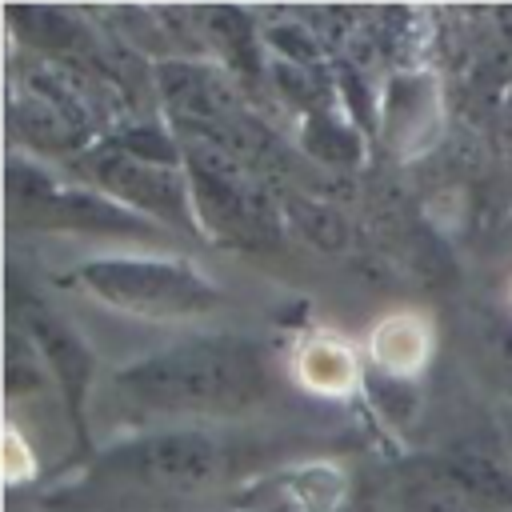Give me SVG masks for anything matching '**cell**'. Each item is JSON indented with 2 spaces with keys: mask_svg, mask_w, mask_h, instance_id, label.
Returning <instances> with one entry per match:
<instances>
[{
  "mask_svg": "<svg viewBox=\"0 0 512 512\" xmlns=\"http://www.w3.org/2000/svg\"><path fill=\"white\" fill-rule=\"evenodd\" d=\"M120 396L164 416H224L256 404L268 388L264 360L236 336L180 340L136 356L116 372Z\"/></svg>",
  "mask_w": 512,
  "mask_h": 512,
  "instance_id": "1",
  "label": "cell"
},
{
  "mask_svg": "<svg viewBox=\"0 0 512 512\" xmlns=\"http://www.w3.org/2000/svg\"><path fill=\"white\" fill-rule=\"evenodd\" d=\"M68 284L80 288L88 300L140 320H192L224 304V292L208 272H200L184 256L156 252L84 256L68 272Z\"/></svg>",
  "mask_w": 512,
  "mask_h": 512,
  "instance_id": "2",
  "label": "cell"
},
{
  "mask_svg": "<svg viewBox=\"0 0 512 512\" xmlns=\"http://www.w3.org/2000/svg\"><path fill=\"white\" fill-rule=\"evenodd\" d=\"M84 176L96 192H104L108 200H116L120 208H128L132 216L148 220V224H164V228H180V232H200L196 220V200H192V180L184 168H164V164H148L116 144L92 148L84 160Z\"/></svg>",
  "mask_w": 512,
  "mask_h": 512,
  "instance_id": "3",
  "label": "cell"
},
{
  "mask_svg": "<svg viewBox=\"0 0 512 512\" xmlns=\"http://www.w3.org/2000/svg\"><path fill=\"white\" fill-rule=\"evenodd\" d=\"M116 464L160 492H204L224 472V448L204 428H160L120 448Z\"/></svg>",
  "mask_w": 512,
  "mask_h": 512,
  "instance_id": "4",
  "label": "cell"
},
{
  "mask_svg": "<svg viewBox=\"0 0 512 512\" xmlns=\"http://www.w3.org/2000/svg\"><path fill=\"white\" fill-rule=\"evenodd\" d=\"M12 316H16L12 328H20V332L28 336V344H32L36 356H40V364L48 368V376H52V384H56V392H60V404H64V412H68V424L80 428V424H84V404H88V396H92L96 356L88 352V344L80 340V332H76L56 308H48V304L36 300V296L16 292Z\"/></svg>",
  "mask_w": 512,
  "mask_h": 512,
  "instance_id": "5",
  "label": "cell"
},
{
  "mask_svg": "<svg viewBox=\"0 0 512 512\" xmlns=\"http://www.w3.org/2000/svg\"><path fill=\"white\" fill-rule=\"evenodd\" d=\"M156 84H160V96L168 104L172 124L216 128V124L244 116L240 100H236L232 72L220 64H204V60H188V56L164 60L156 68Z\"/></svg>",
  "mask_w": 512,
  "mask_h": 512,
  "instance_id": "6",
  "label": "cell"
},
{
  "mask_svg": "<svg viewBox=\"0 0 512 512\" xmlns=\"http://www.w3.org/2000/svg\"><path fill=\"white\" fill-rule=\"evenodd\" d=\"M440 80L432 72H392L380 92V128L392 152L420 156L440 136Z\"/></svg>",
  "mask_w": 512,
  "mask_h": 512,
  "instance_id": "7",
  "label": "cell"
},
{
  "mask_svg": "<svg viewBox=\"0 0 512 512\" xmlns=\"http://www.w3.org/2000/svg\"><path fill=\"white\" fill-rule=\"evenodd\" d=\"M292 376L312 396L340 400V396H352L356 388H364L368 368L360 364V352L344 336H336V332H312L292 352Z\"/></svg>",
  "mask_w": 512,
  "mask_h": 512,
  "instance_id": "8",
  "label": "cell"
},
{
  "mask_svg": "<svg viewBox=\"0 0 512 512\" xmlns=\"http://www.w3.org/2000/svg\"><path fill=\"white\" fill-rule=\"evenodd\" d=\"M432 356V324L420 312H388L368 332V368L420 380Z\"/></svg>",
  "mask_w": 512,
  "mask_h": 512,
  "instance_id": "9",
  "label": "cell"
},
{
  "mask_svg": "<svg viewBox=\"0 0 512 512\" xmlns=\"http://www.w3.org/2000/svg\"><path fill=\"white\" fill-rule=\"evenodd\" d=\"M348 500V476L332 460H308L272 480V512H340Z\"/></svg>",
  "mask_w": 512,
  "mask_h": 512,
  "instance_id": "10",
  "label": "cell"
},
{
  "mask_svg": "<svg viewBox=\"0 0 512 512\" xmlns=\"http://www.w3.org/2000/svg\"><path fill=\"white\" fill-rule=\"evenodd\" d=\"M300 148L336 172H348L364 160V128L356 120H348L344 112L320 108V112H304L300 120Z\"/></svg>",
  "mask_w": 512,
  "mask_h": 512,
  "instance_id": "11",
  "label": "cell"
},
{
  "mask_svg": "<svg viewBox=\"0 0 512 512\" xmlns=\"http://www.w3.org/2000/svg\"><path fill=\"white\" fill-rule=\"evenodd\" d=\"M8 116H12V128H16L20 136H28L32 144L52 148V152H60V148L68 152V148H76V144L84 140V128H80L56 100H48L44 92H36L32 84L12 92Z\"/></svg>",
  "mask_w": 512,
  "mask_h": 512,
  "instance_id": "12",
  "label": "cell"
},
{
  "mask_svg": "<svg viewBox=\"0 0 512 512\" xmlns=\"http://www.w3.org/2000/svg\"><path fill=\"white\" fill-rule=\"evenodd\" d=\"M280 208H284V224H292L308 244H316L324 252H344L348 248L352 228H348L344 212L332 208L328 200H316V196H304V192H284Z\"/></svg>",
  "mask_w": 512,
  "mask_h": 512,
  "instance_id": "13",
  "label": "cell"
},
{
  "mask_svg": "<svg viewBox=\"0 0 512 512\" xmlns=\"http://www.w3.org/2000/svg\"><path fill=\"white\" fill-rule=\"evenodd\" d=\"M400 512H484V508L464 492V484L444 464H428L400 484Z\"/></svg>",
  "mask_w": 512,
  "mask_h": 512,
  "instance_id": "14",
  "label": "cell"
},
{
  "mask_svg": "<svg viewBox=\"0 0 512 512\" xmlns=\"http://www.w3.org/2000/svg\"><path fill=\"white\" fill-rule=\"evenodd\" d=\"M200 24H204V36L216 44V52H220L228 72H252L260 40H256V24H252L248 12H240V8H208L200 16Z\"/></svg>",
  "mask_w": 512,
  "mask_h": 512,
  "instance_id": "15",
  "label": "cell"
},
{
  "mask_svg": "<svg viewBox=\"0 0 512 512\" xmlns=\"http://www.w3.org/2000/svg\"><path fill=\"white\" fill-rule=\"evenodd\" d=\"M364 392H368L376 416H380L388 428H396V432L416 428V420H420V412H424V388H420V380L388 376V372L368 368V376H364Z\"/></svg>",
  "mask_w": 512,
  "mask_h": 512,
  "instance_id": "16",
  "label": "cell"
},
{
  "mask_svg": "<svg viewBox=\"0 0 512 512\" xmlns=\"http://www.w3.org/2000/svg\"><path fill=\"white\" fill-rule=\"evenodd\" d=\"M12 28L28 36V44H44L52 52H80L88 40L76 16L56 8H12Z\"/></svg>",
  "mask_w": 512,
  "mask_h": 512,
  "instance_id": "17",
  "label": "cell"
},
{
  "mask_svg": "<svg viewBox=\"0 0 512 512\" xmlns=\"http://www.w3.org/2000/svg\"><path fill=\"white\" fill-rule=\"evenodd\" d=\"M108 144L148 160V164H164V168H184V152H180V140L172 128H160V124H128L120 136H112Z\"/></svg>",
  "mask_w": 512,
  "mask_h": 512,
  "instance_id": "18",
  "label": "cell"
},
{
  "mask_svg": "<svg viewBox=\"0 0 512 512\" xmlns=\"http://www.w3.org/2000/svg\"><path fill=\"white\" fill-rule=\"evenodd\" d=\"M264 44L272 48L276 60H288V64H304V68H316L320 64V36L312 28H304L300 20H280L272 28H264Z\"/></svg>",
  "mask_w": 512,
  "mask_h": 512,
  "instance_id": "19",
  "label": "cell"
},
{
  "mask_svg": "<svg viewBox=\"0 0 512 512\" xmlns=\"http://www.w3.org/2000/svg\"><path fill=\"white\" fill-rule=\"evenodd\" d=\"M492 364H496L500 384H504L508 396H512V324H504V328L492 332Z\"/></svg>",
  "mask_w": 512,
  "mask_h": 512,
  "instance_id": "20",
  "label": "cell"
},
{
  "mask_svg": "<svg viewBox=\"0 0 512 512\" xmlns=\"http://www.w3.org/2000/svg\"><path fill=\"white\" fill-rule=\"evenodd\" d=\"M24 456L32 460V456H36V448H32V440H24V436H20V428H16V424H8V460H4V472H8V480H12V484H20V480L28 476V472L20 468V460H24Z\"/></svg>",
  "mask_w": 512,
  "mask_h": 512,
  "instance_id": "21",
  "label": "cell"
},
{
  "mask_svg": "<svg viewBox=\"0 0 512 512\" xmlns=\"http://www.w3.org/2000/svg\"><path fill=\"white\" fill-rule=\"evenodd\" d=\"M504 456H508V468H512V416L504 424Z\"/></svg>",
  "mask_w": 512,
  "mask_h": 512,
  "instance_id": "22",
  "label": "cell"
}]
</instances>
